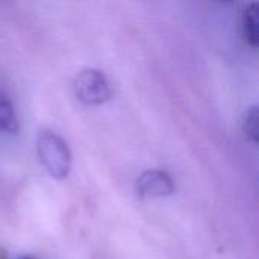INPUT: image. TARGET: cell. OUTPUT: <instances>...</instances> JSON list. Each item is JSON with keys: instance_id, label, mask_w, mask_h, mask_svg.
Segmentation results:
<instances>
[{"instance_id": "obj_1", "label": "cell", "mask_w": 259, "mask_h": 259, "mask_svg": "<svg viewBox=\"0 0 259 259\" xmlns=\"http://www.w3.org/2000/svg\"><path fill=\"white\" fill-rule=\"evenodd\" d=\"M36 153L39 162L52 178L62 181L68 176L71 153L67 143L58 134L49 129L39 131L36 137Z\"/></svg>"}, {"instance_id": "obj_2", "label": "cell", "mask_w": 259, "mask_h": 259, "mask_svg": "<svg viewBox=\"0 0 259 259\" xmlns=\"http://www.w3.org/2000/svg\"><path fill=\"white\" fill-rule=\"evenodd\" d=\"M76 97L85 105H102L112 96L106 76L94 68H85L77 73L73 82Z\"/></svg>"}, {"instance_id": "obj_3", "label": "cell", "mask_w": 259, "mask_h": 259, "mask_svg": "<svg viewBox=\"0 0 259 259\" xmlns=\"http://www.w3.org/2000/svg\"><path fill=\"white\" fill-rule=\"evenodd\" d=\"M137 194L140 197H168L175 193L176 187L168 173L162 170H146L137 179Z\"/></svg>"}, {"instance_id": "obj_4", "label": "cell", "mask_w": 259, "mask_h": 259, "mask_svg": "<svg viewBox=\"0 0 259 259\" xmlns=\"http://www.w3.org/2000/svg\"><path fill=\"white\" fill-rule=\"evenodd\" d=\"M243 36L250 47H258V5L250 3L243 14Z\"/></svg>"}, {"instance_id": "obj_5", "label": "cell", "mask_w": 259, "mask_h": 259, "mask_svg": "<svg viewBox=\"0 0 259 259\" xmlns=\"http://www.w3.org/2000/svg\"><path fill=\"white\" fill-rule=\"evenodd\" d=\"M18 131V121L14 111V105L9 97L0 91V132L15 134Z\"/></svg>"}, {"instance_id": "obj_6", "label": "cell", "mask_w": 259, "mask_h": 259, "mask_svg": "<svg viewBox=\"0 0 259 259\" xmlns=\"http://www.w3.org/2000/svg\"><path fill=\"white\" fill-rule=\"evenodd\" d=\"M243 132L252 144H258V108L252 106L246 111L243 117Z\"/></svg>"}, {"instance_id": "obj_7", "label": "cell", "mask_w": 259, "mask_h": 259, "mask_svg": "<svg viewBox=\"0 0 259 259\" xmlns=\"http://www.w3.org/2000/svg\"><path fill=\"white\" fill-rule=\"evenodd\" d=\"M0 259H9V256H8V252H6L3 247H0Z\"/></svg>"}, {"instance_id": "obj_8", "label": "cell", "mask_w": 259, "mask_h": 259, "mask_svg": "<svg viewBox=\"0 0 259 259\" xmlns=\"http://www.w3.org/2000/svg\"><path fill=\"white\" fill-rule=\"evenodd\" d=\"M20 259H36L35 256H32V255H23Z\"/></svg>"}]
</instances>
